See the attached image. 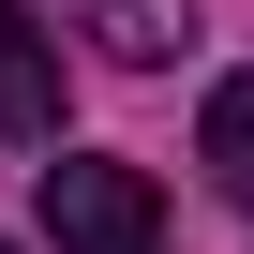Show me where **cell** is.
<instances>
[{"label": "cell", "instance_id": "6da1fadb", "mask_svg": "<svg viewBox=\"0 0 254 254\" xmlns=\"http://www.w3.org/2000/svg\"><path fill=\"white\" fill-rule=\"evenodd\" d=\"M45 239L60 254H165V194L105 150H60L45 165Z\"/></svg>", "mask_w": 254, "mask_h": 254}, {"label": "cell", "instance_id": "277c9868", "mask_svg": "<svg viewBox=\"0 0 254 254\" xmlns=\"http://www.w3.org/2000/svg\"><path fill=\"white\" fill-rule=\"evenodd\" d=\"M194 165H209V194H239V209H254V75H224V90H209Z\"/></svg>", "mask_w": 254, "mask_h": 254}, {"label": "cell", "instance_id": "7a4b0ae2", "mask_svg": "<svg viewBox=\"0 0 254 254\" xmlns=\"http://www.w3.org/2000/svg\"><path fill=\"white\" fill-rule=\"evenodd\" d=\"M75 15V45H105L120 75H165L180 45H194V0H60Z\"/></svg>", "mask_w": 254, "mask_h": 254}, {"label": "cell", "instance_id": "3957f363", "mask_svg": "<svg viewBox=\"0 0 254 254\" xmlns=\"http://www.w3.org/2000/svg\"><path fill=\"white\" fill-rule=\"evenodd\" d=\"M0 135H60V45L30 0H0Z\"/></svg>", "mask_w": 254, "mask_h": 254}]
</instances>
